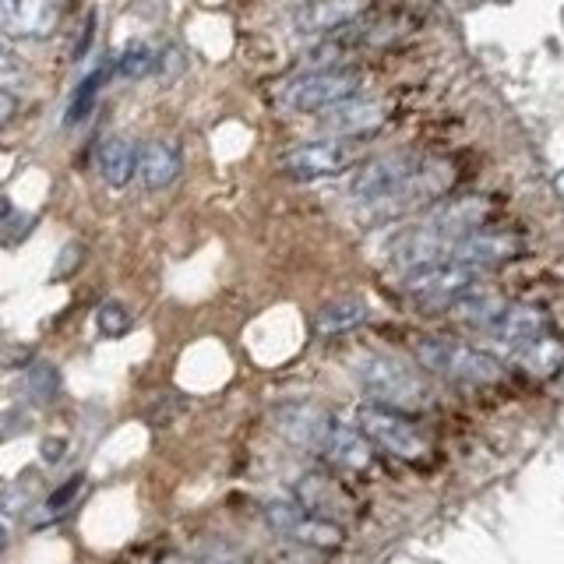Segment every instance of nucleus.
Returning a JSON list of instances; mask_svg holds the SVG:
<instances>
[{"label": "nucleus", "mask_w": 564, "mask_h": 564, "mask_svg": "<svg viewBox=\"0 0 564 564\" xmlns=\"http://www.w3.org/2000/svg\"><path fill=\"white\" fill-rule=\"evenodd\" d=\"M352 375H357L364 395L378 405H388V410L416 413L431 402L427 384L416 370L395 357H384V352H360L352 360Z\"/></svg>", "instance_id": "obj_1"}, {"label": "nucleus", "mask_w": 564, "mask_h": 564, "mask_svg": "<svg viewBox=\"0 0 564 564\" xmlns=\"http://www.w3.org/2000/svg\"><path fill=\"white\" fill-rule=\"evenodd\" d=\"M416 360L427 370H434L437 378H448L458 384H494L505 375L498 357H490V352L476 349L469 343L437 339V335L416 343Z\"/></svg>", "instance_id": "obj_2"}, {"label": "nucleus", "mask_w": 564, "mask_h": 564, "mask_svg": "<svg viewBox=\"0 0 564 564\" xmlns=\"http://www.w3.org/2000/svg\"><path fill=\"white\" fill-rule=\"evenodd\" d=\"M360 88H364L360 70L343 67V64L339 67H314V70H304V75H296L282 85L279 99L293 113H322L328 106L357 96Z\"/></svg>", "instance_id": "obj_3"}, {"label": "nucleus", "mask_w": 564, "mask_h": 564, "mask_svg": "<svg viewBox=\"0 0 564 564\" xmlns=\"http://www.w3.org/2000/svg\"><path fill=\"white\" fill-rule=\"evenodd\" d=\"M480 272L466 261L455 258H434L402 269V286L410 296H416L420 304H455L458 296L480 286Z\"/></svg>", "instance_id": "obj_4"}, {"label": "nucleus", "mask_w": 564, "mask_h": 564, "mask_svg": "<svg viewBox=\"0 0 564 564\" xmlns=\"http://www.w3.org/2000/svg\"><path fill=\"white\" fill-rule=\"evenodd\" d=\"M357 431L370 441V445L384 448L395 458H405V463H420V458H427V437L413 427L410 416L399 413V410H388V405H378V402L360 405Z\"/></svg>", "instance_id": "obj_5"}, {"label": "nucleus", "mask_w": 564, "mask_h": 564, "mask_svg": "<svg viewBox=\"0 0 564 564\" xmlns=\"http://www.w3.org/2000/svg\"><path fill=\"white\" fill-rule=\"evenodd\" d=\"M264 522H269L279 536L314 546V551H335V546H343V525L325 516H314L304 505H293V501L264 505Z\"/></svg>", "instance_id": "obj_6"}, {"label": "nucleus", "mask_w": 564, "mask_h": 564, "mask_svg": "<svg viewBox=\"0 0 564 564\" xmlns=\"http://www.w3.org/2000/svg\"><path fill=\"white\" fill-rule=\"evenodd\" d=\"M448 184H452V170L441 166V163H431V159H423V166L402 187H395L392 194H384V198L370 202V205H360V212L367 219H395V216H405V212L434 202Z\"/></svg>", "instance_id": "obj_7"}, {"label": "nucleus", "mask_w": 564, "mask_h": 564, "mask_svg": "<svg viewBox=\"0 0 564 564\" xmlns=\"http://www.w3.org/2000/svg\"><path fill=\"white\" fill-rule=\"evenodd\" d=\"M423 166V159L413 155V152H392V155H378L370 159V163H364L357 173L349 176V198L357 205H370L384 198V194H392L395 187H402L410 176Z\"/></svg>", "instance_id": "obj_8"}, {"label": "nucleus", "mask_w": 564, "mask_h": 564, "mask_svg": "<svg viewBox=\"0 0 564 564\" xmlns=\"http://www.w3.org/2000/svg\"><path fill=\"white\" fill-rule=\"evenodd\" d=\"M357 141L349 138H322V141H307V145L290 149L282 155V170H286L293 181H317V176H335L357 163Z\"/></svg>", "instance_id": "obj_9"}, {"label": "nucleus", "mask_w": 564, "mask_h": 564, "mask_svg": "<svg viewBox=\"0 0 564 564\" xmlns=\"http://www.w3.org/2000/svg\"><path fill=\"white\" fill-rule=\"evenodd\" d=\"M61 0H0V35L8 40H46L61 29Z\"/></svg>", "instance_id": "obj_10"}, {"label": "nucleus", "mask_w": 564, "mask_h": 564, "mask_svg": "<svg viewBox=\"0 0 564 564\" xmlns=\"http://www.w3.org/2000/svg\"><path fill=\"white\" fill-rule=\"evenodd\" d=\"M275 420V431L293 441V445L307 448V452H317L322 455L328 437L335 431V420L328 410H322V405H311V402H290V405H279V410L272 413Z\"/></svg>", "instance_id": "obj_11"}, {"label": "nucleus", "mask_w": 564, "mask_h": 564, "mask_svg": "<svg viewBox=\"0 0 564 564\" xmlns=\"http://www.w3.org/2000/svg\"><path fill=\"white\" fill-rule=\"evenodd\" d=\"M543 332H551V317H546L540 307H525V304H516V307L508 304L498 322L487 328L494 346H498L501 352H508V357H516L522 346L540 339Z\"/></svg>", "instance_id": "obj_12"}, {"label": "nucleus", "mask_w": 564, "mask_h": 564, "mask_svg": "<svg viewBox=\"0 0 564 564\" xmlns=\"http://www.w3.org/2000/svg\"><path fill=\"white\" fill-rule=\"evenodd\" d=\"M522 251H525V243L516 234H484V229H473V234L458 237L448 247V258L466 261L473 269H490V264L519 258Z\"/></svg>", "instance_id": "obj_13"}, {"label": "nucleus", "mask_w": 564, "mask_h": 564, "mask_svg": "<svg viewBox=\"0 0 564 564\" xmlns=\"http://www.w3.org/2000/svg\"><path fill=\"white\" fill-rule=\"evenodd\" d=\"M296 505H304L307 511H314V516H325L332 522H339L346 516H352V498L346 494V487L339 480H332V476L325 473H304L296 476Z\"/></svg>", "instance_id": "obj_14"}, {"label": "nucleus", "mask_w": 564, "mask_h": 564, "mask_svg": "<svg viewBox=\"0 0 564 564\" xmlns=\"http://www.w3.org/2000/svg\"><path fill=\"white\" fill-rule=\"evenodd\" d=\"M484 212H487V202H480V198H455L448 205L431 208V216L420 223V229H427L434 240L452 247L458 237H466V234H473V229H480Z\"/></svg>", "instance_id": "obj_15"}, {"label": "nucleus", "mask_w": 564, "mask_h": 564, "mask_svg": "<svg viewBox=\"0 0 564 564\" xmlns=\"http://www.w3.org/2000/svg\"><path fill=\"white\" fill-rule=\"evenodd\" d=\"M370 0H311L296 11V32L304 35H328L339 32L352 22H360V14L367 11Z\"/></svg>", "instance_id": "obj_16"}, {"label": "nucleus", "mask_w": 564, "mask_h": 564, "mask_svg": "<svg viewBox=\"0 0 564 564\" xmlns=\"http://www.w3.org/2000/svg\"><path fill=\"white\" fill-rule=\"evenodd\" d=\"M322 123L335 131V138H352V134H370L384 123V106L378 99H360L349 96L343 102L322 110Z\"/></svg>", "instance_id": "obj_17"}, {"label": "nucleus", "mask_w": 564, "mask_h": 564, "mask_svg": "<svg viewBox=\"0 0 564 564\" xmlns=\"http://www.w3.org/2000/svg\"><path fill=\"white\" fill-rule=\"evenodd\" d=\"M181 170H184V159L173 141H149L138 155V173H141V181H145V187L152 191L170 187L176 176H181Z\"/></svg>", "instance_id": "obj_18"}, {"label": "nucleus", "mask_w": 564, "mask_h": 564, "mask_svg": "<svg viewBox=\"0 0 564 564\" xmlns=\"http://www.w3.org/2000/svg\"><path fill=\"white\" fill-rule=\"evenodd\" d=\"M138 155H141V149L134 145L131 138L110 134V138H106L102 145H99V152H96L102 181L110 184V187H128V184H131V176L138 173Z\"/></svg>", "instance_id": "obj_19"}, {"label": "nucleus", "mask_w": 564, "mask_h": 564, "mask_svg": "<svg viewBox=\"0 0 564 564\" xmlns=\"http://www.w3.org/2000/svg\"><path fill=\"white\" fill-rule=\"evenodd\" d=\"M332 466H339V469H349V473H364L370 466V458H375V452H370V441L357 431V427H349V423H335V431L328 437V445L322 452Z\"/></svg>", "instance_id": "obj_20"}, {"label": "nucleus", "mask_w": 564, "mask_h": 564, "mask_svg": "<svg viewBox=\"0 0 564 564\" xmlns=\"http://www.w3.org/2000/svg\"><path fill=\"white\" fill-rule=\"evenodd\" d=\"M452 307V317H458L463 325H469V328H490L494 322L501 317V311L508 307V300L505 296H498V293H490V290H469V293H463L455 300V304H448Z\"/></svg>", "instance_id": "obj_21"}, {"label": "nucleus", "mask_w": 564, "mask_h": 564, "mask_svg": "<svg viewBox=\"0 0 564 564\" xmlns=\"http://www.w3.org/2000/svg\"><path fill=\"white\" fill-rule=\"evenodd\" d=\"M367 314H370V307L364 296H339L317 311L314 328H317V335H343V332H352L357 325H364Z\"/></svg>", "instance_id": "obj_22"}, {"label": "nucleus", "mask_w": 564, "mask_h": 564, "mask_svg": "<svg viewBox=\"0 0 564 564\" xmlns=\"http://www.w3.org/2000/svg\"><path fill=\"white\" fill-rule=\"evenodd\" d=\"M516 360H519L533 378H554L557 370L564 367V343L557 339L554 328H551V332H543L540 339H533L529 346H522V349L516 352Z\"/></svg>", "instance_id": "obj_23"}, {"label": "nucleus", "mask_w": 564, "mask_h": 564, "mask_svg": "<svg viewBox=\"0 0 564 564\" xmlns=\"http://www.w3.org/2000/svg\"><path fill=\"white\" fill-rule=\"evenodd\" d=\"M159 67V46L149 40H131L117 57V75L123 82H141Z\"/></svg>", "instance_id": "obj_24"}, {"label": "nucleus", "mask_w": 564, "mask_h": 564, "mask_svg": "<svg viewBox=\"0 0 564 564\" xmlns=\"http://www.w3.org/2000/svg\"><path fill=\"white\" fill-rule=\"evenodd\" d=\"M102 85H106V70H102V67L88 70V75L75 85V93H70L64 123H82L88 113H93V110H96V99H99V93H102Z\"/></svg>", "instance_id": "obj_25"}, {"label": "nucleus", "mask_w": 564, "mask_h": 564, "mask_svg": "<svg viewBox=\"0 0 564 564\" xmlns=\"http://www.w3.org/2000/svg\"><path fill=\"white\" fill-rule=\"evenodd\" d=\"M96 328L102 339H120V335H128L131 328V311L120 304V300H106L96 311Z\"/></svg>", "instance_id": "obj_26"}, {"label": "nucleus", "mask_w": 564, "mask_h": 564, "mask_svg": "<svg viewBox=\"0 0 564 564\" xmlns=\"http://www.w3.org/2000/svg\"><path fill=\"white\" fill-rule=\"evenodd\" d=\"M194 564H251V557H247V551H240L234 540L212 536V540L202 543L198 561H194Z\"/></svg>", "instance_id": "obj_27"}, {"label": "nucleus", "mask_w": 564, "mask_h": 564, "mask_svg": "<svg viewBox=\"0 0 564 564\" xmlns=\"http://www.w3.org/2000/svg\"><path fill=\"white\" fill-rule=\"evenodd\" d=\"M29 392L40 399V402H46V399H53L61 392V375H57V367L53 364H35L32 367V375H29Z\"/></svg>", "instance_id": "obj_28"}, {"label": "nucleus", "mask_w": 564, "mask_h": 564, "mask_svg": "<svg viewBox=\"0 0 564 564\" xmlns=\"http://www.w3.org/2000/svg\"><path fill=\"white\" fill-rule=\"evenodd\" d=\"M272 564H322V551H314V546H304V543H279L272 546Z\"/></svg>", "instance_id": "obj_29"}, {"label": "nucleus", "mask_w": 564, "mask_h": 564, "mask_svg": "<svg viewBox=\"0 0 564 564\" xmlns=\"http://www.w3.org/2000/svg\"><path fill=\"white\" fill-rule=\"evenodd\" d=\"M82 487H85V476H82V473H78V476H70L67 484H61V487L46 498V516H61V511L82 494Z\"/></svg>", "instance_id": "obj_30"}, {"label": "nucleus", "mask_w": 564, "mask_h": 564, "mask_svg": "<svg viewBox=\"0 0 564 564\" xmlns=\"http://www.w3.org/2000/svg\"><path fill=\"white\" fill-rule=\"evenodd\" d=\"M29 75V67L25 61L18 57V53L11 46L0 43V82H11V78H25Z\"/></svg>", "instance_id": "obj_31"}, {"label": "nucleus", "mask_w": 564, "mask_h": 564, "mask_svg": "<svg viewBox=\"0 0 564 564\" xmlns=\"http://www.w3.org/2000/svg\"><path fill=\"white\" fill-rule=\"evenodd\" d=\"M93 35H96V14H88L85 18V25H82V35H78V43H75V61H82L88 46H93Z\"/></svg>", "instance_id": "obj_32"}, {"label": "nucleus", "mask_w": 564, "mask_h": 564, "mask_svg": "<svg viewBox=\"0 0 564 564\" xmlns=\"http://www.w3.org/2000/svg\"><path fill=\"white\" fill-rule=\"evenodd\" d=\"M14 117H18V99L8 93V88H0V131H4Z\"/></svg>", "instance_id": "obj_33"}, {"label": "nucleus", "mask_w": 564, "mask_h": 564, "mask_svg": "<svg viewBox=\"0 0 564 564\" xmlns=\"http://www.w3.org/2000/svg\"><path fill=\"white\" fill-rule=\"evenodd\" d=\"M43 458H46V463H61V458H64V441H57V437L43 441Z\"/></svg>", "instance_id": "obj_34"}, {"label": "nucleus", "mask_w": 564, "mask_h": 564, "mask_svg": "<svg viewBox=\"0 0 564 564\" xmlns=\"http://www.w3.org/2000/svg\"><path fill=\"white\" fill-rule=\"evenodd\" d=\"M155 564H194V561H187V557H176V554H170V557H159Z\"/></svg>", "instance_id": "obj_35"}, {"label": "nucleus", "mask_w": 564, "mask_h": 564, "mask_svg": "<svg viewBox=\"0 0 564 564\" xmlns=\"http://www.w3.org/2000/svg\"><path fill=\"white\" fill-rule=\"evenodd\" d=\"M11 216V202L4 198V194H0V223H4Z\"/></svg>", "instance_id": "obj_36"}, {"label": "nucleus", "mask_w": 564, "mask_h": 564, "mask_svg": "<svg viewBox=\"0 0 564 564\" xmlns=\"http://www.w3.org/2000/svg\"><path fill=\"white\" fill-rule=\"evenodd\" d=\"M4 546H8V529L0 525V554H4Z\"/></svg>", "instance_id": "obj_37"}]
</instances>
